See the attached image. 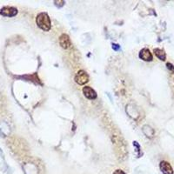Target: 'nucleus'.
<instances>
[{"label": "nucleus", "mask_w": 174, "mask_h": 174, "mask_svg": "<svg viewBox=\"0 0 174 174\" xmlns=\"http://www.w3.org/2000/svg\"><path fill=\"white\" fill-rule=\"evenodd\" d=\"M36 23L41 30L44 31H48L51 30V19L49 18L48 14L45 12H41L37 16Z\"/></svg>", "instance_id": "nucleus-1"}, {"label": "nucleus", "mask_w": 174, "mask_h": 174, "mask_svg": "<svg viewBox=\"0 0 174 174\" xmlns=\"http://www.w3.org/2000/svg\"><path fill=\"white\" fill-rule=\"evenodd\" d=\"M153 51H154L155 55H156L159 59L162 60V61H165V59H166V54H165V52L163 50L156 48L153 50Z\"/></svg>", "instance_id": "nucleus-8"}, {"label": "nucleus", "mask_w": 174, "mask_h": 174, "mask_svg": "<svg viewBox=\"0 0 174 174\" xmlns=\"http://www.w3.org/2000/svg\"><path fill=\"white\" fill-rule=\"evenodd\" d=\"M83 93L85 98L89 99H95L97 98V92L90 86H84L83 88Z\"/></svg>", "instance_id": "nucleus-7"}, {"label": "nucleus", "mask_w": 174, "mask_h": 174, "mask_svg": "<svg viewBox=\"0 0 174 174\" xmlns=\"http://www.w3.org/2000/svg\"><path fill=\"white\" fill-rule=\"evenodd\" d=\"M112 48L114 49L115 51H118V50L119 49V44H112Z\"/></svg>", "instance_id": "nucleus-11"}, {"label": "nucleus", "mask_w": 174, "mask_h": 174, "mask_svg": "<svg viewBox=\"0 0 174 174\" xmlns=\"http://www.w3.org/2000/svg\"><path fill=\"white\" fill-rule=\"evenodd\" d=\"M166 66H167V68L170 69V70H172V71H173L174 72V66L172 65V64H170V63H167L166 64Z\"/></svg>", "instance_id": "nucleus-9"}, {"label": "nucleus", "mask_w": 174, "mask_h": 174, "mask_svg": "<svg viewBox=\"0 0 174 174\" xmlns=\"http://www.w3.org/2000/svg\"><path fill=\"white\" fill-rule=\"evenodd\" d=\"M113 174H126L122 170H116L114 172H113Z\"/></svg>", "instance_id": "nucleus-10"}, {"label": "nucleus", "mask_w": 174, "mask_h": 174, "mask_svg": "<svg viewBox=\"0 0 174 174\" xmlns=\"http://www.w3.org/2000/svg\"><path fill=\"white\" fill-rule=\"evenodd\" d=\"M159 168L164 174H173V169L172 165L166 161H161L159 164Z\"/></svg>", "instance_id": "nucleus-6"}, {"label": "nucleus", "mask_w": 174, "mask_h": 174, "mask_svg": "<svg viewBox=\"0 0 174 174\" xmlns=\"http://www.w3.org/2000/svg\"><path fill=\"white\" fill-rule=\"evenodd\" d=\"M75 82L80 85H84L89 82V76L84 70H80L75 76Z\"/></svg>", "instance_id": "nucleus-2"}, {"label": "nucleus", "mask_w": 174, "mask_h": 174, "mask_svg": "<svg viewBox=\"0 0 174 174\" xmlns=\"http://www.w3.org/2000/svg\"><path fill=\"white\" fill-rule=\"evenodd\" d=\"M59 44L61 47L64 49H69L72 47V42L70 37L67 34H62L59 37Z\"/></svg>", "instance_id": "nucleus-4"}, {"label": "nucleus", "mask_w": 174, "mask_h": 174, "mask_svg": "<svg viewBox=\"0 0 174 174\" xmlns=\"http://www.w3.org/2000/svg\"><path fill=\"white\" fill-rule=\"evenodd\" d=\"M17 14H18L17 8L12 7V6H5L0 10V15L5 16V17H14Z\"/></svg>", "instance_id": "nucleus-3"}, {"label": "nucleus", "mask_w": 174, "mask_h": 174, "mask_svg": "<svg viewBox=\"0 0 174 174\" xmlns=\"http://www.w3.org/2000/svg\"><path fill=\"white\" fill-rule=\"evenodd\" d=\"M139 58L144 61H147V62H150V61H152L153 59V57H152V54L150 51V50L147 48L142 49L140 51H139Z\"/></svg>", "instance_id": "nucleus-5"}]
</instances>
